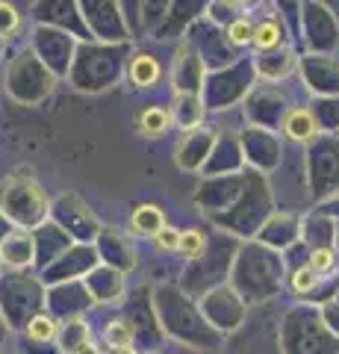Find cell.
Segmentation results:
<instances>
[{"label": "cell", "instance_id": "1", "mask_svg": "<svg viewBox=\"0 0 339 354\" xmlns=\"http://www.w3.org/2000/svg\"><path fill=\"white\" fill-rule=\"evenodd\" d=\"M283 130H287V136L295 142H310L316 136V130H319V124H316V115L310 109H292V113H287V118H283Z\"/></svg>", "mask_w": 339, "mask_h": 354}, {"label": "cell", "instance_id": "2", "mask_svg": "<svg viewBox=\"0 0 339 354\" xmlns=\"http://www.w3.org/2000/svg\"><path fill=\"white\" fill-rule=\"evenodd\" d=\"M130 227L136 230L142 236H157L162 227H166V218H162V209L154 204H142L133 218H130Z\"/></svg>", "mask_w": 339, "mask_h": 354}, {"label": "cell", "instance_id": "3", "mask_svg": "<svg viewBox=\"0 0 339 354\" xmlns=\"http://www.w3.org/2000/svg\"><path fill=\"white\" fill-rule=\"evenodd\" d=\"M136 124H139V133H145V136H162L171 124V113L162 106H148L139 113Z\"/></svg>", "mask_w": 339, "mask_h": 354}, {"label": "cell", "instance_id": "4", "mask_svg": "<svg viewBox=\"0 0 339 354\" xmlns=\"http://www.w3.org/2000/svg\"><path fill=\"white\" fill-rule=\"evenodd\" d=\"M157 77H159V65L154 57H148V53H142V57L130 62V80L136 86H154Z\"/></svg>", "mask_w": 339, "mask_h": 354}, {"label": "cell", "instance_id": "5", "mask_svg": "<svg viewBox=\"0 0 339 354\" xmlns=\"http://www.w3.org/2000/svg\"><path fill=\"white\" fill-rule=\"evenodd\" d=\"M106 342L113 346V351H118V348H127L130 342H133V325H127V322H122V319H115V322H109L106 325Z\"/></svg>", "mask_w": 339, "mask_h": 354}, {"label": "cell", "instance_id": "6", "mask_svg": "<svg viewBox=\"0 0 339 354\" xmlns=\"http://www.w3.org/2000/svg\"><path fill=\"white\" fill-rule=\"evenodd\" d=\"M254 44L257 50H271L280 44V27L275 21H262V24L254 30Z\"/></svg>", "mask_w": 339, "mask_h": 354}, {"label": "cell", "instance_id": "7", "mask_svg": "<svg viewBox=\"0 0 339 354\" xmlns=\"http://www.w3.org/2000/svg\"><path fill=\"white\" fill-rule=\"evenodd\" d=\"M27 334H30V339H36V342H48V339L57 337V322L48 319V316H36V319H30Z\"/></svg>", "mask_w": 339, "mask_h": 354}, {"label": "cell", "instance_id": "8", "mask_svg": "<svg viewBox=\"0 0 339 354\" xmlns=\"http://www.w3.org/2000/svg\"><path fill=\"white\" fill-rule=\"evenodd\" d=\"M177 251H183L189 260L201 257L204 254V234L201 230H186V234H180V248Z\"/></svg>", "mask_w": 339, "mask_h": 354}, {"label": "cell", "instance_id": "9", "mask_svg": "<svg viewBox=\"0 0 339 354\" xmlns=\"http://www.w3.org/2000/svg\"><path fill=\"white\" fill-rule=\"evenodd\" d=\"M231 39L233 44H251L254 41V24H251L248 18H239L231 24Z\"/></svg>", "mask_w": 339, "mask_h": 354}, {"label": "cell", "instance_id": "10", "mask_svg": "<svg viewBox=\"0 0 339 354\" xmlns=\"http://www.w3.org/2000/svg\"><path fill=\"white\" fill-rule=\"evenodd\" d=\"M333 251H327V248H319V251H313V257H310V269L319 274V272H327V269H333Z\"/></svg>", "mask_w": 339, "mask_h": 354}, {"label": "cell", "instance_id": "11", "mask_svg": "<svg viewBox=\"0 0 339 354\" xmlns=\"http://www.w3.org/2000/svg\"><path fill=\"white\" fill-rule=\"evenodd\" d=\"M157 245L166 248V251H177V248H180V234H177V230H174L171 225H166V227H162L159 234H157Z\"/></svg>", "mask_w": 339, "mask_h": 354}, {"label": "cell", "instance_id": "12", "mask_svg": "<svg viewBox=\"0 0 339 354\" xmlns=\"http://www.w3.org/2000/svg\"><path fill=\"white\" fill-rule=\"evenodd\" d=\"M292 283H295V290H298V292H307V290H313V286H316V272L307 266V269L295 272V281Z\"/></svg>", "mask_w": 339, "mask_h": 354}, {"label": "cell", "instance_id": "13", "mask_svg": "<svg viewBox=\"0 0 339 354\" xmlns=\"http://www.w3.org/2000/svg\"><path fill=\"white\" fill-rule=\"evenodd\" d=\"M71 354H97V348H95V342H92V339H86L83 346H77Z\"/></svg>", "mask_w": 339, "mask_h": 354}, {"label": "cell", "instance_id": "14", "mask_svg": "<svg viewBox=\"0 0 339 354\" xmlns=\"http://www.w3.org/2000/svg\"><path fill=\"white\" fill-rule=\"evenodd\" d=\"M115 354H136V351H133V348H130V346H127V348H118Z\"/></svg>", "mask_w": 339, "mask_h": 354}]
</instances>
